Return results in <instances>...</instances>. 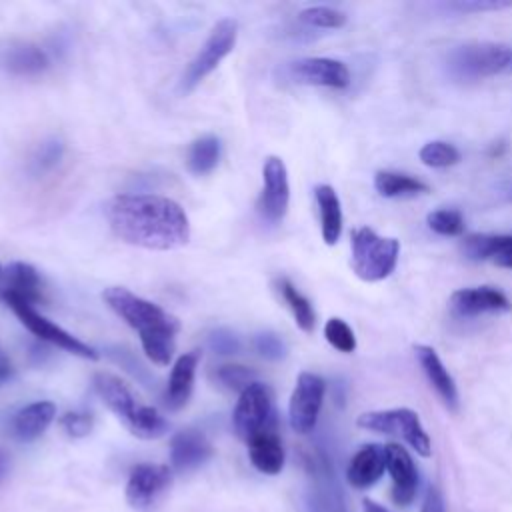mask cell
Segmentation results:
<instances>
[{
	"mask_svg": "<svg viewBox=\"0 0 512 512\" xmlns=\"http://www.w3.org/2000/svg\"><path fill=\"white\" fill-rule=\"evenodd\" d=\"M106 220L116 238L150 250H172L190 238L184 208L158 194H118L106 204Z\"/></svg>",
	"mask_w": 512,
	"mask_h": 512,
	"instance_id": "6da1fadb",
	"label": "cell"
},
{
	"mask_svg": "<svg viewBox=\"0 0 512 512\" xmlns=\"http://www.w3.org/2000/svg\"><path fill=\"white\" fill-rule=\"evenodd\" d=\"M106 304L140 334L146 356L160 366L172 360L174 338L180 330L178 320L158 304L144 300L122 286H110L104 290Z\"/></svg>",
	"mask_w": 512,
	"mask_h": 512,
	"instance_id": "7a4b0ae2",
	"label": "cell"
},
{
	"mask_svg": "<svg viewBox=\"0 0 512 512\" xmlns=\"http://www.w3.org/2000/svg\"><path fill=\"white\" fill-rule=\"evenodd\" d=\"M512 48L498 42H466L446 52V74L456 82H474L508 70Z\"/></svg>",
	"mask_w": 512,
	"mask_h": 512,
	"instance_id": "3957f363",
	"label": "cell"
},
{
	"mask_svg": "<svg viewBox=\"0 0 512 512\" xmlns=\"http://www.w3.org/2000/svg\"><path fill=\"white\" fill-rule=\"evenodd\" d=\"M352 270L360 280L378 282L388 278L400 256V242L396 238L378 236L372 228L362 226L352 232Z\"/></svg>",
	"mask_w": 512,
	"mask_h": 512,
	"instance_id": "277c9868",
	"label": "cell"
},
{
	"mask_svg": "<svg viewBox=\"0 0 512 512\" xmlns=\"http://www.w3.org/2000/svg\"><path fill=\"white\" fill-rule=\"evenodd\" d=\"M356 424L364 430L398 436L402 438L416 454L428 458L432 454V442L424 430L420 416L410 408H392V410H374L358 416Z\"/></svg>",
	"mask_w": 512,
	"mask_h": 512,
	"instance_id": "5b68a950",
	"label": "cell"
},
{
	"mask_svg": "<svg viewBox=\"0 0 512 512\" xmlns=\"http://www.w3.org/2000/svg\"><path fill=\"white\" fill-rule=\"evenodd\" d=\"M238 36V24L232 18H222L210 30L206 42L200 46L198 54L188 64L180 88L184 92L194 90L234 48Z\"/></svg>",
	"mask_w": 512,
	"mask_h": 512,
	"instance_id": "8992f818",
	"label": "cell"
},
{
	"mask_svg": "<svg viewBox=\"0 0 512 512\" xmlns=\"http://www.w3.org/2000/svg\"><path fill=\"white\" fill-rule=\"evenodd\" d=\"M6 304L12 308V312L20 318V322L40 340H46L70 354H76L80 358H88V360H96L98 354L92 346L84 344L82 340H78L76 336H72L70 332H66L64 328H60L58 324L50 322L46 316H42L40 312L34 310V306L30 302H26L24 298L10 294V292H2Z\"/></svg>",
	"mask_w": 512,
	"mask_h": 512,
	"instance_id": "52a82bcc",
	"label": "cell"
},
{
	"mask_svg": "<svg viewBox=\"0 0 512 512\" xmlns=\"http://www.w3.org/2000/svg\"><path fill=\"white\" fill-rule=\"evenodd\" d=\"M274 396L264 382H252L240 392L232 412V426L238 438L248 442L256 432L272 426Z\"/></svg>",
	"mask_w": 512,
	"mask_h": 512,
	"instance_id": "ba28073f",
	"label": "cell"
},
{
	"mask_svg": "<svg viewBox=\"0 0 512 512\" xmlns=\"http://www.w3.org/2000/svg\"><path fill=\"white\" fill-rule=\"evenodd\" d=\"M326 382L314 372H300L288 404V420L294 432L308 434L314 430L324 402Z\"/></svg>",
	"mask_w": 512,
	"mask_h": 512,
	"instance_id": "9c48e42d",
	"label": "cell"
},
{
	"mask_svg": "<svg viewBox=\"0 0 512 512\" xmlns=\"http://www.w3.org/2000/svg\"><path fill=\"white\" fill-rule=\"evenodd\" d=\"M262 194L258 208L262 216L278 224L286 212H288V202H290V184H288V170L278 156H268L262 168Z\"/></svg>",
	"mask_w": 512,
	"mask_h": 512,
	"instance_id": "30bf717a",
	"label": "cell"
},
{
	"mask_svg": "<svg viewBox=\"0 0 512 512\" xmlns=\"http://www.w3.org/2000/svg\"><path fill=\"white\" fill-rule=\"evenodd\" d=\"M172 484V470L164 464H138L126 482V500L136 510H148Z\"/></svg>",
	"mask_w": 512,
	"mask_h": 512,
	"instance_id": "8fae6325",
	"label": "cell"
},
{
	"mask_svg": "<svg viewBox=\"0 0 512 512\" xmlns=\"http://www.w3.org/2000/svg\"><path fill=\"white\" fill-rule=\"evenodd\" d=\"M288 74L298 84L326 86V88H346L350 84V70L344 62L334 58L310 56L290 62Z\"/></svg>",
	"mask_w": 512,
	"mask_h": 512,
	"instance_id": "7c38bea8",
	"label": "cell"
},
{
	"mask_svg": "<svg viewBox=\"0 0 512 512\" xmlns=\"http://www.w3.org/2000/svg\"><path fill=\"white\" fill-rule=\"evenodd\" d=\"M386 472L392 478L394 504L398 506L412 504L418 490V470L404 446L386 444Z\"/></svg>",
	"mask_w": 512,
	"mask_h": 512,
	"instance_id": "4fadbf2b",
	"label": "cell"
},
{
	"mask_svg": "<svg viewBox=\"0 0 512 512\" xmlns=\"http://www.w3.org/2000/svg\"><path fill=\"white\" fill-rule=\"evenodd\" d=\"M450 308L454 314L472 318L488 312H508L512 308L508 296L494 286L460 288L450 296Z\"/></svg>",
	"mask_w": 512,
	"mask_h": 512,
	"instance_id": "5bb4252c",
	"label": "cell"
},
{
	"mask_svg": "<svg viewBox=\"0 0 512 512\" xmlns=\"http://www.w3.org/2000/svg\"><path fill=\"white\" fill-rule=\"evenodd\" d=\"M210 440L198 430H180L170 442V462L176 470L188 472L202 466L212 456Z\"/></svg>",
	"mask_w": 512,
	"mask_h": 512,
	"instance_id": "9a60e30c",
	"label": "cell"
},
{
	"mask_svg": "<svg viewBox=\"0 0 512 512\" xmlns=\"http://www.w3.org/2000/svg\"><path fill=\"white\" fill-rule=\"evenodd\" d=\"M386 472V446L364 444L350 458L346 468V480L352 488L364 490L376 484Z\"/></svg>",
	"mask_w": 512,
	"mask_h": 512,
	"instance_id": "2e32d148",
	"label": "cell"
},
{
	"mask_svg": "<svg viewBox=\"0 0 512 512\" xmlns=\"http://www.w3.org/2000/svg\"><path fill=\"white\" fill-rule=\"evenodd\" d=\"M418 364L422 368V372L426 374L430 386L436 390V394L440 396V400L444 402V406L452 412L458 410V390H456V382L452 378V374L448 372V368L442 364L440 356L436 354L434 348L424 346V344H416L414 346Z\"/></svg>",
	"mask_w": 512,
	"mask_h": 512,
	"instance_id": "e0dca14e",
	"label": "cell"
},
{
	"mask_svg": "<svg viewBox=\"0 0 512 512\" xmlns=\"http://www.w3.org/2000/svg\"><path fill=\"white\" fill-rule=\"evenodd\" d=\"M248 458L252 466L268 476L278 474L284 468V446L272 426L256 432L248 442Z\"/></svg>",
	"mask_w": 512,
	"mask_h": 512,
	"instance_id": "ac0fdd59",
	"label": "cell"
},
{
	"mask_svg": "<svg viewBox=\"0 0 512 512\" xmlns=\"http://www.w3.org/2000/svg\"><path fill=\"white\" fill-rule=\"evenodd\" d=\"M198 360H200V352L190 350V352H184L182 356H178V360L174 362L170 378H168L166 394H164V402L170 410H180L182 406H186V402L192 394Z\"/></svg>",
	"mask_w": 512,
	"mask_h": 512,
	"instance_id": "d6986e66",
	"label": "cell"
},
{
	"mask_svg": "<svg viewBox=\"0 0 512 512\" xmlns=\"http://www.w3.org/2000/svg\"><path fill=\"white\" fill-rule=\"evenodd\" d=\"M462 252L470 260H492L496 266L512 268V236L472 234L462 240Z\"/></svg>",
	"mask_w": 512,
	"mask_h": 512,
	"instance_id": "ffe728a7",
	"label": "cell"
},
{
	"mask_svg": "<svg viewBox=\"0 0 512 512\" xmlns=\"http://www.w3.org/2000/svg\"><path fill=\"white\" fill-rule=\"evenodd\" d=\"M94 388L98 392V396L102 398V402L124 422L128 424L132 420V416L136 414L138 406L130 388L114 374L110 372H96L94 374Z\"/></svg>",
	"mask_w": 512,
	"mask_h": 512,
	"instance_id": "44dd1931",
	"label": "cell"
},
{
	"mask_svg": "<svg viewBox=\"0 0 512 512\" xmlns=\"http://www.w3.org/2000/svg\"><path fill=\"white\" fill-rule=\"evenodd\" d=\"M54 416H56L54 402H50V400L32 402L16 412V416L12 420L14 436L18 440L32 442L46 432V428L52 424Z\"/></svg>",
	"mask_w": 512,
	"mask_h": 512,
	"instance_id": "7402d4cb",
	"label": "cell"
},
{
	"mask_svg": "<svg viewBox=\"0 0 512 512\" xmlns=\"http://www.w3.org/2000/svg\"><path fill=\"white\" fill-rule=\"evenodd\" d=\"M314 196L320 210V228L322 238L328 246H334L342 234V206L336 190L328 184H318L314 188Z\"/></svg>",
	"mask_w": 512,
	"mask_h": 512,
	"instance_id": "603a6c76",
	"label": "cell"
},
{
	"mask_svg": "<svg viewBox=\"0 0 512 512\" xmlns=\"http://www.w3.org/2000/svg\"><path fill=\"white\" fill-rule=\"evenodd\" d=\"M4 274H6V282L2 292L16 294L30 304L42 300V282L34 266L26 262H12Z\"/></svg>",
	"mask_w": 512,
	"mask_h": 512,
	"instance_id": "cb8c5ba5",
	"label": "cell"
},
{
	"mask_svg": "<svg viewBox=\"0 0 512 512\" xmlns=\"http://www.w3.org/2000/svg\"><path fill=\"white\" fill-rule=\"evenodd\" d=\"M374 188L378 190V194L386 198H406V196H418V194L430 192L426 182L414 176H408L402 172H390V170L376 172Z\"/></svg>",
	"mask_w": 512,
	"mask_h": 512,
	"instance_id": "d4e9b609",
	"label": "cell"
},
{
	"mask_svg": "<svg viewBox=\"0 0 512 512\" xmlns=\"http://www.w3.org/2000/svg\"><path fill=\"white\" fill-rule=\"evenodd\" d=\"M2 64L16 74H38L48 66V58L34 44H12L4 50Z\"/></svg>",
	"mask_w": 512,
	"mask_h": 512,
	"instance_id": "484cf974",
	"label": "cell"
},
{
	"mask_svg": "<svg viewBox=\"0 0 512 512\" xmlns=\"http://www.w3.org/2000/svg\"><path fill=\"white\" fill-rule=\"evenodd\" d=\"M276 290L280 292L282 300L290 308L298 328L304 330V332H312L314 324H316V314H314V308H312L310 300L304 294H300L298 288L284 276L276 280Z\"/></svg>",
	"mask_w": 512,
	"mask_h": 512,
	"instance_id": "4316f807",
	"label": "cell"
},
{
	"mask_svg": "<svg viewBox=\"0 0 512 512\" xmlns=\"http://www.w3.org/2000/svg\"><path fill=\"white\" fill-rule=\"evenodd\" d=\"M218 160H220V140L212 134L196 138L188 148L186 164H188V170L196 176H204L212 172Z\"/></svg>",
	"mask_w": 512,
	"mask_h": 512,
	"instance_id": "83f0119b",
	"label": "cell"
},
{
	"mask_svg": "<svg viewBox=\"0 0 512 512\" xmlns=\"http://www.w3.org/2000/svg\"><path fill=\"white\" fill-rule=\"evenodd\" d=\"M126 426L134 436L144 438V440L160 438L168 432L166 418L152 406H138L136 414L132 416V420Z\"/></svg>",
	"mask_w": 512,
	"mask_h": 512,
	"instance_id": "f1b7e54d",
	"label": "cell"
},
{
	"mask_svg": "<svg viewBox=\"0 0 512 512\" xmlns=\"http://www.w3.org/2000/svg\"><path fill=\"white\" fill-rule=\"evenodd\" d=\"M422 164L430 168H448L460 162V152L454 144L444 142V140H432L426 142L420 152H418Z\"/></svg>",
	"mask_w": 512,
	"mask_h": 512,
	"instance_id": "f546056e",
	"label": "cell"
},
{
	"mask_svg": "<svg viewBox=\"0 0 512 512\" xmlns=\"http://www.w3.org/2000/svg\"><path fill=\"white\" fill-rule=\"evenodd\" d=\"M426 224L440 236H460L464 232V216L456 208H438L430 212Z\"/></svg>",
	"mask_w": 512,
	"mask_h": 512,
	"instance_id": "4dcf8cb0",
	"label": "cell"
},
{
	"mask_svg": "<svg viewBox=\"0 0 512 512\" xmlns=\"http://www.w3.org/2000/svg\"><path fill=\"white\" fill-rule=\"evenodd\" d=\"M214 378L220 386L228 388V390H246L252 382H256V372L246 368V366H240V364H224V366H218L216 372H214Z\"/></svg>",
	"mask_w": 512,
	"mask_h": 512,
	"instance_id": "1f68e13d",
	"label": "cell"
},
{
	"mask_svg": "<svg viewBox=\"0 0 512 512\" xmlns=\"http://www.w3.org/2000/svg\"><path fill=\"white\" fill-rule=\"evenodd\" d=\"M324 336H326L328 344L332 348H336L338 352L350 354L356 350V336H354L352 328L342 318H330L324 324Z\"/></svg>",
	"mask_w": 512,
	"mask_h": 512,
	"instance_id": "d6a6232c",
	"label": "cell"
},
{
	"mask_svg": "<svg viewBox=\"0 0 512 512\" xmlns=\"http://www.w3.org/2000/svg\"><path fill=\"white\" fill-rule=\"evenodd\" d=\"M300 20L316 28H342L346 24V14L330 6H312L300 12Z\"/></svg>",
	"mask_w": 512,
	"mask_h": 512,
	"instance_id": "836d02e7",
	"label": "cell"
},
{
	"mask_svg": "<svg viewBox=\"0 0 512 512\" xmlns=\"http://www.w3.org/2000/svg\"><path fill=\"white\" fill-rule=\"evenodd\" d=\"M252 346L262 358H268V360H280L286 356V346H284L282 338L274 332L256 334L252 340Z\"/></svg>",
	"mask_w": 512,
	"mask_h": 512,
	"instance_id": "e575fe53",
	"label": "cell"
},
{
	"mask_svg": "<svg viewBox=\"0 0 512 512\" xmlns=\"http://www.w3.org/2000/svg\"><path fill=\"white\" fill-rule=\"evenodd\" d=\"M60 426L62 430L72 436V438H84L90 434L92 426H94V418L88 412H66L60 418Z\"/></svg>",
	"mask_w": 512,
	"mask_h": 512,
	"instance_id": "d590c367",
	"label": "cell"
},
{
	"mask_svg": "<svg viewBox=\"0 0 512 512\" xmlns=\"http://www.w3.org/2000/svg\"><path fill=\"white\" fill-rule=\"evenodd\" d=\"M210 348L214 350V352H218V354H236L238 350H240V342H238V338L230 332V330H224V328H220V330H214L212 334H210Z\"/></svg>",
	"mask_w": 512,
	"mask_h": 512,
	"instance_id": "8d00e7d4",
	"label": "cell"
},
{
	"mask_svg": "<svg viewBox=\"0 0 512 512\" xmlns=\"http://www.w3.org/2000/svg\"><path fill=\"white\" fill-rule=\"evenodd\" d=\"M450 8L458 12H486V10H500L512 6V2H502V0H458L448 4Z\"/></svg>",
	"mask_w": 512,
	"mask_h": 512,
	"instance_id": "74e56055",
	"label": "cell"
},
{
	"mask_svg": "<svg viewBox=\"0 0 512 512\" xmlns=\"http://www.w3.org/2000/svg\"><path fill=\"white\" fill-rule=\"evenodd\" d=\"M420 512H446V502L436 486H428Z\"/></svg>",
	"mask_w": 512,
	"mask_h": 512,
	"instance_id": "f35d334b",
	"label": "cell"
},
{
	"mask_svg": "<svg viewBox=\"0 0 512 512\" xmlns=\"http://www.w3.org/2000/svg\"><path fill=\"white\" fill-rule=\"evenodd\" d=\"M494 192L502 202H512V178H504L494 184Z\"/></svg>",
	"mask_w": 512,
	"mask_h": 512,
	"instance_id": "ab89813d",
	"label": "cell"
},
{
	"mask_svg": "<svg viewBox=\"0 0 512 512\" xmlns=\"http://www.w3.org/2000/svg\"><path fill=\"white\" fill-rule=\"evenodd\" d=\"M10 472V454L0 446V482L8 476Z\"/></svg>",
	"mask_w": 512,
	"mask_h": 512,
	"instance_id": "60d3db41",
	"label": "cell"
},
{
	"mask_svg": "<svg viewBox=\"0 0 512 512\" xmlns=\"http://www.w3.org/2000/svg\"><path fill=\"white\" fill-rule=\"evenodd\" d=\"M362 510H364V512H390V510H386L382 504H378V502H374V500H370V498H364V500H362Z\"/></svg>",
	"mask_w": 512,
	"mask_h": 512,
	"instance_id": "b9f144b4",
	"label": "cell"
},
{
	"mask_svg": "<svg viewBox=\"0 0 512 512\" xmlns=\"http://www.w3.org/2000/svg\"><path fill=\"white\" fill-rule=\"evenodd\" d=\"M506 72H512V56H510V64H508V70Z\"/></svg>",
	"mask_w": 512,
	"mask_h": 512,
	"instance_id": "7bdbcfd3",
	"label": "cell"
},
{
	"mask_svg": "<svg viewBox=\"0 0 512 512\" xmlns=\"http://www.w3.org/2000/svg\"><path fill=\"white\" fill-rule=\"evenodd\" d=\"M0 274H2V264H0Z\"/></svg>",
	"mask_w": 512,
	"mask_h": 512,
	"instance_id": "ee69618b",
	"label": "cell"
}]
</instances>
